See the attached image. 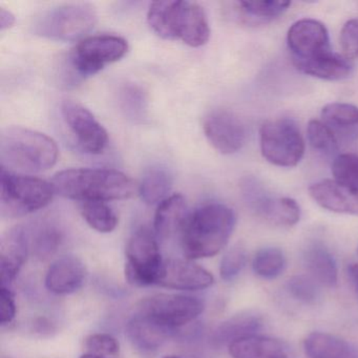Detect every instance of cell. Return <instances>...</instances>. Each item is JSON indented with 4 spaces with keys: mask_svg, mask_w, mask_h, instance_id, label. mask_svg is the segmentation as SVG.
<instances>
[{
    "mask_svg": "<svg viewBox=\"0 0 358 358\" xmlns=\"http://www.w3.org/2000/svg\"><path fill=\"white\" fill-rule=\"evenodd\" d=\"M98 14L90 3H66L50 8L34 18L33 32L52 41H74L91 32Z\"/></svg>",
    "mask_w": 358,
    "mask_h": 358,
    "instance_id": "8992f818",
    "label": "cell"
},
{
    "mask_svg": "<svg viewBox=\"0 0 358 358\" xmlns=\"http://www.w3.org/2000/svg\"><path fill=\"white\" fill-rule=\"evenodd\" d=\"M129 51L127 41L115 35H97L83 39L75 48L71 64L80 77L93 76L106 64L118 62Z\"/></svg>",
    "mask_w": 358,
    "mask_h": 358,
    "instance_id": "30bf717a",
    "label": "cell"
},
{
    "mask_svg": "<svg viewBox=\"0 0 358 358\" xmlns=\"http://www.w3.org/2000/svg\"><path fill=\"white\" fill-rule=\"evenodd\" d=\"M28 227L15 226L3 234L0 244V280L9 287L17 278L30 255Z\"/></svg>",
    "mask_w": 358,
    "mask_h": 358,
    "instance_id": "2e32d148",
    "label": "cell"
},
{
    "mask_svg": "<svg viewBox=\"0 0 358 358\" xmlns=\"http://www.w3.org/2000/svg\"><path fill=\"white\" fill-rule=\"evenodd\" d=\"M236 213L227 205L209 203L188 213L180 231L186 259H208L221 252L236 227Z\"/></svg>",
    "mask_w": 358,
    "mask_h": 358,
    "instance_id": "6da1fadb",
    "label": "cell"
},
{
    "mask_svg": "<svg viewBox=\"0 0 358 358\" xmlns=\"http://www.w3.org/2000/svg\"><path fill=\"white\" fill-rule=\"evenodd\" d=\"M62 113L66 125L85 152L91 155L103 152L108 143V131L87 108L66 100L62 103Z\"/></svg>",
    "mask_w": 358,
    "mask_h": 358,
    "instance_id": "4fadbf2b",
    "label": "cell"
},
{
    "mask_svg": "<svg viewBox=\"0 0 358 358\" xmlns=\"http://www.w3.org/2000/svg\"><path fill=\"white\" fill-rule=\"evenodd\" d=\"M309 194L322 208L335 213L358 215V190L339 185L334 180L312 184Z\"/></svg>",
    "mask_w": 358,
    "mask_h": 358,
    "instance_id": "d6986e66",
    "label": "cell"
},
{
    "mask_svg": "<svg viewBox=\"0 0 358 358\" xmlns=\"http://www.w3.org/2000/svg\"><path fill=\"white\" fill-rule=\"evenodd\" d=\"M303 262L311 278L322 286L333 288L338 282V268L334 257L322 245L313 244L306 249Z\"/></svg>",
    "mask_w": 358,
    "mask_h": 358,
    "instance_id": "d4e9b609",
    "label": "cell"
},
{
    "mask_svg": "<svg viewBox=\"0 0 358 358\" xmlns=\"http://www.w3.org/2000/svg\"><path fill=\"white\" fill-rule=\"evenodd\" d=\"M85 263L75 255H64L51 264L45 274V288L56 295L78 291L87 280Z\"/></svg>",
    "mask_w": 358,
    "mask_h": 358,
    "instance_id": "e0dca14e",
    "label": "cell"
},
{
    "mask_svg": "<svg viewBox=\"0 0 358 358\" xmlns=\"http://www.w3.org/2000/svg\"><path fill=\"white\" fill-rule=\"evenodd\" d=\"M232 12L238 22L246 26L257 27L278 20L288 11L290 1L262 0V1H236L232 3Z\"/></svg>",
    "mask_w": 358,
    "mask_h": 358,
    "instance_id": "44dd1931",
    "label": "cell"
},
{
    "mask_svg": "<svg viewBox=\"0 0 358 358\" xmlns=\"http://www.w3.org/2000/svg\"><path fill=\"white\" fill-rule=\"evenodd\" d=\"M80 213L90 227L100 234H110L118 226V217L106 202H83Z\"/></svg>",
    "mask_w": 358,
    "mask_h": 358,
    "instance_id": "f546056e",
    "label": "cell"
},
{
    "mask_svg": "<svg viewBox=\"0 0 358 358\" xmlns=\"http://www.w3.org/2000/svg\"><path fill=\"white\" fill-rule=\"evenodd\" d=\"M232 358H289L286 345L271 337L250 335L228 345Z\"/></svg>",
    "mask_w": 358,
    "mask_h": 358,
    "instance_id": "603a6c76",
    "label": "cell"
},
{
    "mask_svg": "<svg viewBox=\"0 0 358 358\" xmlns=\"http://www.w3.org/2000/svg\"><path fill=\"white\" fill-rule=\"evenodd\" d=\"M308 142L313 150L324 155H332L338 150L334 131L324 121L310 120L307 127Z\"/></svg>",
    "mask_w": 358,
    "mask_h": 358,
    "instance_id": "d6a6232c",
    "label": "cell"
},
{
    "mask_svg": "<svg viewBox=\"0 0 358 358\" xmlns=\"http://www.w3.org/2000/svg\"><path fill=\"white\" fill-rule=\"evenodd\" d=\"M259 148L266 161L278 167H294L305 155L306 144L295 121L269 120L259 129Z\"/></svg>",
    "mask_w": 358,
    "mask_h": 358,
    "instance_id": "ba28073f",
    "label": "cell"
},
{
    "mask_svg": "<svg viewBox=\"0 0 358 358\" xmlns=\"http://www.w3.org/2000/svg\"><path fill=\"white\" fill-rule=\"evenodd\" d=\"M165 261L161 255L159 240L148 227L136 230L125 248V278L131 286L158 285Z\"/></svg>",
    "mask_w": 358,
    "mask_h": 358,
    "instance_id": "52a82bcc",
    "label": "cell"
},
{
    "mask_svg": "<svg viewBox=\"0 0 358 358\" xmlns=\"http://www.w3.org/2000/svg\"><path fill=\"white\" fill-rule=\"evenodd\" d=\"M14 24H15V16L13 15V13L9 10L1 8L0 9V29L1 31L11 28Z\"/></svg>",
    "mask_w": 358,
    "mask_h": 358,
    "instance_id": "ab89813d",
    "label": "cell"
},
{
    "mask_svg": "<svg viewBox=\"0 0 358 358\" xmlns=\"http://www.w3.org/2000/svg\"><path fill=\"white\" fill-rule=\"evenodd\" d=\"M348 272H349L350 278L354 280L358 289V264H351L348 268Z\"/></svg>",
    "mask_w": 358,
    "mask_h": 358,
    "instance_id": "60d3db41",
    "label": "cell"
},
{
    "mask_svg": "<svg viewBox=\"0 0 358 358\" xmlns=\"http://www.w3.org/2000/svg\"><path fill=\"white\" fill-rule=\"evenodd\" d=\"M0 211L3 217H24L51 203L53 184L31 176L20 175L1 169L0 173Z\"/></svg>",
    "mask_w": 358,
    "mask_h": 358,
    "instance_id": "5b68a950",
    "label": "cell"
},
{
    "mask_svg": "<svg viewBox=\"0 0 358 358\" xmlns=\"http://www.w3.org/2000/svg\"><path fill=\"white\" fill-rule=\"evenodd\" d=\"M203 131L209 143L223 155H232L242 150L247 131L238 115L225 108L210 110L203 120Z\"/></svg>",
    "mask_w": 358,
    "mask_h": 358,
    "instance_id": "7c38bea8",
    "label": "cell"
},
{
    "mask_svg": "<svg viewBox=\"0 0 358 358\" xmlns=\"http://www.w3.org/2000/svg\"><path fill=\"white\" fill-rule=\"evenodd\" d=\"M121 112L129 120L142 123L148 115V96L143 87L135 83H127L118 93Z\"/></svg>",
    "mask_w": 358,
    "mask_h": 358,
    "instance_id": "f1b7e54d",
    "label": "cell"
},
{
    "mask_svg": "<svg viewBox=\"0 0 358 358\" xmlns=\"http://www.w3.org/2000/svg\"><path fill=\"white\" fill-rule=\"evenodd\" d=\"M52 184L55 194L81 202L124 200L136 192L133 180L115 169H66L54 176Z\"/></svg>",
    "mask_w": 358,
    "mask_h": 358,
    "instance_id": "7a4b0ae2",
    "label": "cell"
},
{
    "mask_svg": "<svg viewBox=\"0 0 358 358\" xmlns=\"http://www.w3.org/2000/svg\"><path fill=\"white\" fill-rule=\"evenodd\" d=\"M247 263L246 249L241 245L230 248L224 255L220 265V275L225 282H231L238 278Z\"/></svg>",
    "mask_w": 358,
    "mask_h": 358,
    "instance_id": "d590c367",
    "label": "cell"
},
{
    "mask_svg": "<svg viewBox=\"0 0 358 358\" xmlns=\"http://www.w3.org/2000/svg\"><path fill=\"white\" fill-rule=\"evenodd\" d=\"M291 60L310 59L332 51L326 26L313 18L295 22L287 33Z\"/></svg>",
    "mask_w": 358,
    "mask_h": 358,
    "instance_id": "5bb4252c",
    "label": "cell"
},
{
    "mask_svg": "<svg viewBox=\"0 0 358 358\" xmlns=\"http://www.w3.org/2000/svg\"><path fill=\"white\" fill-rule=\"evenodd\" d=\"M17 306L15 296L9 287H0V324L1 326L11 324L16 317Z\"/></svg>",
    "mask_w": 358,
    "mask_h": 358,
    "instance_id": "f35d334b",
    "label": "cell"
},
{
    "mask_svg": "<svg viewBox=\"0 0 358 358\" xmlns=\"http://www.w3.org/2000/svg\"><path fill=\"white\" fill-rule=\"evenodd\" d=\"M215 284L211 272L190 259L165 261L159 286L179 291L205 290Z\"/></svg>",
    "mask_w": 358,
    "mask_h": 358,
    "instance_id": "9a60e30c",
    "label": "cell"
},
{
    "mask_svg": "<svg viewBox=\"0 0 358 358\" xmlns=\"http://www.w3.org/2000/svg\"><path fill=\"white\" fill-rule=\"evenodd\" d=\"M85 345L87 353L101 357H115L120 352L119 341L108 333H94L85 338Z\"/></svg>",
    "mask_w": 358,
    "mask_h": 358,
    "instance_id": "8d00e7d4",
    "label": "cell"
},
{
    "mask_svg": "<svg viewBox=\"0 0 358 358\" xmlns=\"http://www.w3.org/2000/svg\"><path fill=\"white\" fill-rule=\"evenodd\" d=\"M287 259L282 250L276 247H266L255 253L252 261L253 272L266 280L282 275L286 269Z\"/></svg>",
    "mask_w": 358,
    "mask_h": 358,
    "instance_id": "4dcf8cb0",
    "label": "cell"
},
{
    "mask_svg": "<svg viewBox=\"0 0 358 358\" xmlns=\"http://www.w3.org/2000/svg\"><path fill=\"white\" fill-rule=\"evenodd\" d=\"M322 118L334 129H348L358 127V108L353 104L333 102L322 108Z\"/></svg>",
    "mask_w": 358,
    "mask_h": 358,
    "instance_id": "1f68e13d",
    "label": "cell"
},
{
    "mask_svg": "<svg viewBox=\"0 0 358 358\" xmlns=\"http://www.w3.org/2000/svg\"><path fill=\"white\" fill-rule=\"evenodd\" d=\"M292 64L303 74L328 81L349 78L354 69L352 60L333 51L310 59L292 60Z\"/></svg>",
    "mask_w": 358,
    "mask_h": 358,
    "instance_id": "ffe728a7",
    "label": "cell"
},
{
    "mask_svg": "<svg viewBox=\"0 0 358 358\" xmlns=\"http://www.w3.org/2000/svg\"><path fill=\"white\" fill-rule=\"evenodd\" d=\"M148 20L159 36L169 41H182L189 47H202L210 37L206 12L192 1H155L148 10Z\"/></svg>",
    "mask_w": 358,
    "mask_h": 358,
    "instance_id": "277c9868",
    "label": "cell"
},
{
    "mask_svg": "<svg viewBox=\"0 0 358 358\" xmlns=\"http://www.w3.org/2000/svg\"><path fill=\"white\" fill-rule=\"evenodd\" d=\"M204 309V301L199 297L160 293L142 299L137 312L176 333L196 320Z\"/></svg>",
    "mask_w": 358,
    "mask_h": 358,
    "instance_id": "9c48e42d",
    "label": "cell"
},
{
    "mask_svg": "<svg viewBox=\"0 0 358 358\" xmlns=\"http://www.w3.org/2000/svg\"><path fill=\"white\" fill-rule=\"evenodd\" d=\"M341 50L350 60L358 59V18L348 20L341 31Z\"/></svg>",
    "mask_w": 358,
    "mask_h": 358,
    "instance_id": "74e56055",
    "label": "cell"
},
{
    "mask_svg": "<svg viewBox=\"0 0 358 358\" xmlns=\"http://www.w3.org/2000/svg\"><path fill=\"white\" fill-rule=\"evenodd\" d=\"M58 155L57 144L45 134L22 127H10L1 131V169L12 173H41L56 164Z\"/></svg>",
    "mask_w": 358,
    "mask_h": 358,
    "instance_id": "3957f363",
    "label": "cell"
},
{
    "mask_svg": "<svg viewBox=\"0 0 358 358\" xmlns=\"http://www.w3.org/2000/svg\"><path fill=\"white\" fill-rule=\"evenodd\" d=\"M162 358H181V357H179V356H176V355H167V356H164V357H162Z\"/></svg>",
    "mask_w": 358,
    "mask_h": 358,
    "instance_id": "7bdbcfd3",
    "label": "cell"
},
{
    "mask_svg": "<svg viewBox=\"0 0 358 358\" xmlns=\"http://www.w3.org/2000/svg\"><path fill=\"white\" fill-rule=\"evenodd\" d=\"M125 334L139 353L150 356L156 353L175 332L137 312L127 322Z\"/></svg>",
    "mask_w": 358,
    "mask_h": 358,
    "instance_id": "ac0fdd59",
    "label": "cell"
},
{
    "mask_svg": "<svg viewBox=\"0 0 358 358\" xmlns=\"http://www.w3.org/2000/svg\"><path fill=\"white\" fill-rule=\"evenodd\" d=\"M243 194L249 208L264 221L276 227H292L301 219L299 203L288 196H272L255 181L243 183Z\"/></svg>",
    "mask_w": 358,
    "mask_h": 358,
    "instance_id": "8fae6325",
    "label": "cell"
},
{
    "mask_svg": "<svg viewBox=\"0 0 358 358\" xmlns=\"http://www.w3.org/2000/svg\"><path fill=\"white\" fill-rule=\"evenodd\" d=\"M79 358H106V357H101V356H97L94 355V354L91 353H85L83 354V355H81Z\"/></svg>",
    "mask_w": 358,
    "mask_h": 358,
    "instance_id": "b9f144b4",
    "label": "cell"
},
{
    "mask_svg": "<svg viewBox=\"0 0 358 358\" xmlns=\"http://www.w3.org/2000/svg\"><path fill=\"white\" fill-rule=\"evenodd\" d=\"M308 358H354L349 343L324 332L310 333L303 341Z\"/></svg>",
    "mask_w": 358,
    "mask_h": 358,
    "instance_id": "484cf974",
    "label": "cell"
},
{
    "mask_svg": "<svg viewBox=\"0 0 358 358\" xmlns=\"http://www.w3.org/2000/svg\"><path fill=\"white\" fill-rule=\"evenodd\" d=\"M31 252L39 259H48L55 255L62 242V231L50 222H41L28 227Z\"/></svg>",
    "mask_w": 358,
    "mask_h": 358,
    "instance_id": "83f0119b",
    "label": "cell"
},
{
    "mask_svg": "<svg viewBox=\"0 0 358 358\" xmlns=\"http://www.w3.org/2000/svg\"><path fill=\"white\" fill-rule=\"evenodd\" d=\"M173 187V175L166 167L152 166L144 173L139 194L148 205L161 204L169 198Z\"/></svg>",
    "mask_w": 358,
    "mask_h": 358,
    "instance_id": "4316f807",
    "label": "cell"
},
{
    "mask_svg": "<svg viewBox=\"0 0 358 358\" xmlns=\"http://www.w3.org/2000/svg\"><path fill=\"white\" fill-rule=\"evenodd\" d=\"M333 180L339 185L358 190V156L355 154L338 155L332 163Z\"/></svg>",
    "mask_w": 358,
    "mask_h": 358,
    "instance_id": "836d02e7",
    "label": "cell"
},
{
    "mask_svg": "<svg viewBox=\"0 0 358 358\" xmlns=\"http://www.w3.org/2000/svg\"><path fill=\"white\" fill-rule=\"evenodd\" d=\"M263 326V318L257 313L246 312L238 314L222 322L215 329L211 335V341L217 347L229 345L243 337L255 335Z\"/></svg>",
    "mask_w": 358,
    "mask_h": 358,
    "instance_id": "cb8c5ba5",
    "label": "cell"
},
{
    "mask_svg": "<svg viewBox=\"0 0 358 358\" xmlns=\"http://www.w3.org/2000/svg\"><path fill=\"white\" fill-rule=\"evenodd\" d=\"M320 284L311 276L296 275L287 282L289 294L303 303H315L320 299Z\"/></svg>",
    "mask_w": 358,
    "mask_h": 358,
    "instance_id": "e575fe53",
    "label": "cell"
},
{
    "mask_svg": "<svg viewBox=\"0 0 358 358\" xmlns=\"http://www.w3.org/2000/svg\"><path fill=\"white\" fill-rule=\"evenodd\" d=\"M185 199L173 194L159 204L154 221V232L158 240H167L179 234L187 217Z\"/></svg>",
    "mask_w": 358,
    "mask_h": 358,
    "instance_id": "7402d4cb",
    "label": "cell"
}]
</instances>
